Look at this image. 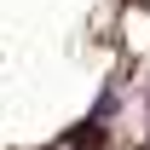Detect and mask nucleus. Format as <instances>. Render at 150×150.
<instances>
[{
    "label": "nucleus",
    "instance_id": "obj_1",
    "mask_svg": "<svg viewBox=\"0 0 150 150\" xmlns=\"http://www.w3.org/2000/svg\"><path fill=\"white\" fill-rule=\"evenodd\" d=\"M104 115H87V121H75L69 127V150H104Z\"/></svg>",
    "mask_w": 150,
    "mask_h": 150
},
{
    "label": "nucleus",
    "instance_id": "obj_2",
    "mask_svg": "<svg viewBox=\"0 0 150 150\" xmlns=\"http://www.w3.org/2000/svg\"><path fill=\"white\" fill-rule=\"evenodd\" d=\"M144 110H150V93H144Z\"/></svg>",
    "mask_w": 150,
    "mask_h": 150
}]
</instances>
